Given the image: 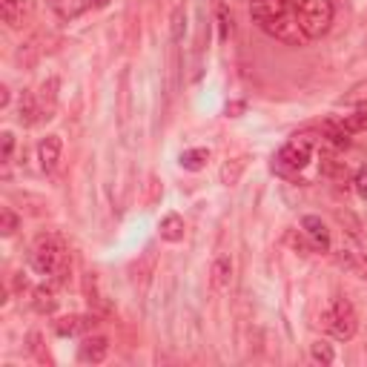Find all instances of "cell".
<instances>
[{"mask_svg": "<svg viewBox=\"0 0 367 367\" xmlns=\"http://www.w3.org/2000/svg\"><path fill=\"white\" fill-rule=\"evenodd\" d=\"M301 4L304 0H250V15H253L255 26L261 32H267L270 37L290 43V46H301V43H307V37L296 20V9Z\"/></svg>", "mask_w": 367, "mask_h": 367, "instance_id": "1", "label": "cell"}, {"mask_svg": "<svg viewBox=\"0 0 367 367\" xmlns=\"http://www.w3.org/2000/svg\"><path fill=\"white\" fill-rule=\"evenodd\" d=\"M318 325L336 342H350L356 336V330H359V315H356L353 304L344 296H339V299H333V304L325 313L318 315Z\"/></svg>", "mask_w": 367, "mask_h": 367, "instance_id": "2", "label": "cell"}, {"mask_svg": "<svg viewBox=\"0 0 367 367\" xmlns=\"http://www.w3.org/2000/svg\"><path fill=\"white\" fill-rule=\"evenodd\" d=\"M32 267L40 275H55L64 264H69V253H66V241L58 233H43L37 236L32 253H29Z\"/></svg>", "mask_w": 367, "mask_h": 367, "instance_id": "3", "label": "cell"}, {"mask_svg": "<svg viewBox=\"0 0 367 367\" xmlns=\"http://www.w3.org/2000/svg\"><path fill=\"white\" fill-rule=\"evenodd\" d=\"M296 20L307 40L321 37L333 23V0H304L296 9Z\"/></svg>", "mask_w": 367, "mask_h": 367, "instance_id": "4", "label": "cell"}, {"mask_svg": "<svg viewBox=\"0 0 367 367\" xmlns=\"http://www.w3.org/2000/svg\"><path fill=\"white\" fill-rule=\"evenodd\" d=\"M313 144H315V135H313V132H301V135H296L293 141H287V144L279 150V155L272 158V169H275V172H282V175H293V172L304 169L307 161H310V150H313Z\"/></svg>", "mask_w": 367, "mask_h": 367, "instance_id": "5", "label": "cell"}, {"mask_svg": "<svg viewBox=\"0 0 367 367\" xmlns=\"http://www.w3.org/2000/svg\"><path fill=\"white\" fill-rule=\"evenodd\" d=\"M301 229L304 236L310 239V247L313 250H330V229L325 227L318 215H304L301 218Z\"/></svg>", "mask_w": 367, "mask_h": 367, "instance_id": "6", "label": "cell"}, {"mask_svg": "<svg viewBox=\"0 0 367 367\" xmlns=\"http://www.w3.org/2000/svg\"><path fill=\"white\" fill-rule=\"evenodd\" d=\"M95 325H98L95 315H64L55 321V333L58 336H80V333L95 330Z\"/></svg>", "mask_w": 367, "mask_h": 367, "instance_id": "7", "label": "cell"}, {"mask_svg": "<svg viewBox=\"0 0 367 367\" xmlns=\"http://www.w3.org/2000/svg\"><path fill=\"white\" fill-rule=\"evenodd\" d=\"M61 150H64V141L58 135H46L43 141L37 144V161L43 167V172H52L61 161Z\"/></svg>", "mask_w": 367, "mask_h": 367, "instance_id": "8", "label": "cell"}, {"mask_svg": "<svg viewBox=\"0 0 367 367\" xmlns=\"http://www.w3.org/2000/svg\"><path fill=\"white\" fill-rule=\"evenodd\" d=\"M109 353V339L107 336H86L80 350H78V359L86 361V364H101Z\"/></svg>", "mask_w": 367, "mask_h": 367, "instance_id": "9", "label": "cell"}, {"mask_svg": "<svg viewBox=\"0 0 367 367\" xmlns=\"http://www.w3.org/2000/svg\"><path fill=\"white\" fill-rule=\"evenodd\" d=\"M336 264L344 267V270H350V272H356L359 279H367V255H361V253H356L350 247L336 250Z\"/></svg>", "mask_w": 367, "mask_h": 367, "instance_id": "10", "label": "cell"}, {"mask_svg": "<svg viewBox=\"0 0 367 367\" xmlns=\"http://www.w3.org/2000/svg\"><path fill=\"white\" fill-rule=\"evenodd\" d=\"M321 135L327 138L333 150H347L350 141H353L350 132L342 126V121H325V124H321Z\"/></svg>", "mask_w": 367, "mask_h": 367, "instance_id": "11", "label": "cell"}, {"mask_svg": "<svg viewBox=\"0 0 367 367\" xmlns=\"http://www.w3.org/2000/svg\"><path fill=\"white\" fill-rule=\"evenodd\" d=\"M158 229H161V239H164V241L178 244V241H184V229H187V227H184V218H181L178 212H169V215L161 218Z\"/></svg>", "mask_w": 367, "mask_h": 367, "instance_id": "12", "label": "cell"}, {"mask_svg": "<svg viewBox=\"0 0 367 367\" xmlns=\"http://www.w3.org/2000/svg\"><path fill=\"white\" fill-rule=\"evenodd\" d=\"M321 155V175H327V178H333V181H342L344 175H347V167H344V161H339V155L333 152V150H321L318 152Z\"/></svg>", "mask_w": 367, "mask_h": 367, "instance_id": "13", "label": "cell"}, {"mask_svg": "<svg viewBox=\"0 0 367 367\" xmlns=\"http://www.w3.org/2000/svg\"><path fill=\"white\" fill-rule=\"evenodd\" d=\"M55 89H58V80L55 78H49L43 86H40V95H37V104H40V115L49 121L52 118V112H55V101H58V95H55Z\"/></svg>", "mask_w": 367, "mask_h": 367, "instance_id": "14", "label": "cell"}, {"mask_svg": "<svg viewBox=\"0 0 367 367\" xmlns=\"http://www.w3.org/2000/svg\"><path fill=\"white\" fill-rule=\"evenodd\" d=\"M229 279H233V261H229L227 255H218L215 264H212V287L215 290H227Z\"/></svg>", "mask_w": 367, "mask_h": 367, "instance_id": "15", "label": "cell"}, {"mask_svg": "<svg viewBox=\"0 0 367 367\" xmlns=\"http://www.w3.org/2000/svg\"><path fill=\"white\" fill-rule=\"evenodd\" d=\"M247 164H250V155H239V158H233V161H227V164L221 167V184H227V187L239 184V178H241V172L247 169Z\"/></svg>", "mask_w": 367, "mask_h": 367, "instance_id": "16", "label": "cell"}, {"mask_svg": "<svg viewBox=\"0 0 367 367\" xmlns=\"http://www.w3.org/2000/svg\"><path fill=\"white\" fill-rule=\"evenodd\" d=\"M0 15L9 26H20L23 23V15H26V0H0Z\"/></svg>", "mask_w": 367, "mask_h": 367, "instance_id": "17", "label": "cell"}, {"mask_svg": "<svg viewBox=\"0 0 367 367\" xmlns=\"http://www.w3.org/2000/svg\"><path fill=\"white\" fill-rule=\"evenodd\" d=\"M181 167L184 169H190V172H198V169H204L207 167V161H210V150H204V147H198V150H187V152H181Z\"/></svg>", "mask_w": 367, "mask_h": 367, "instance_id": "18", "label": "cell"}, {"mask_svg": "<svg viewBox=\"0 0 367 367\" xmlns=\"http://www.w3.org/2000/svg\"><path fill=\"white\" fill-rule=\"evenodd\" d=\"M32 304H35V310H37V313H52V310L58 307L55 290H52V287H46V284L35 287V299H32Z\"/></svg>", "mask_w": 367, "mask_h": 367, "instance_id": "19", "label": "cell"}, {"mask_svg": "<svg viewBox=\"0 0 367 367\" xmlns=\"http://www.w3.org/2000/svg\"><path fill=\"white\" fill-rule=\"evenodd\" d=\"M310 356L318 364H333V359H336V353H333V347L327 342H313L310 344Z\"/></svg>", "mask_w": 367, "mask_h": 367, "instance_id": "20", "label": "cell"}, {"mask_svg": "<svg viewBox=\"0 0 367 367\" xmlns=\"http://www.w3.org/2000/svg\"><path fill=\"white\" fill-rule=\"evenodd\" d=\"M342 126H344L350 135H353V132H367V109H359V112L342 118Z\"/></svg>", "mask_w": 367, "mask_h": 367, "instance_id": "21", "label": "cell"}, {"mask_svg": "<svg viewBox=\"0 0 367 367\" xmlns=\"http://www.w3.org/2000/svg\"><path fill=\"white\" fill-rule=\"evenodd\" d=\"M215 15H218V26H221V40H227L229 32H233V15L227 12L224 0H218V4H215Z\"/></svg>", "mask_w": 367, "mask_h": 367, "instance_id": "22", "label": "cell"}, {"mask_svg": "<svg viewBox=\"0 0 367 367\" xmlns=\"http://www.w3.org/2000/svg\"><path fill=\"white\" fill-rule=\"evenodd\" d=\"M0 221H4V224H0V233H4L6 239L9 236H15V229H18V224H20V218L9 210V207H4V210H0Z\"/></svg>", "mask_w": 367, "mask_h": 367, "instance_id": "23", "label": "cell"}, {"mask_svg": "<svg viewBox=\"0 0 367 367\" xmlns=\"http://www.w3.org/2000/svg\"><path fill=\"white\" fill-rule=\"evenodd\" d=\"M336 218H339V224H347V233H350L353 239L361 236V224H359V218H356L353 212H347V210H336Z\"/></svg>", "mask_w": 367, "mask_h": 367, "instance_id": "24", "label": "cell"}, {"mask_svg": "<svg viewBox=\"0 0 367 367\" xmlns=\"http://www.w3.org/2000/svg\"><path fill=\"white\" fill-rule=\"evenodd\" d=\"M353 187H356L359 198H364V201H367V167H361V169L356 172V178H353Z\"/></svg>", "mask_w": 367, "mask_h": 367, "instance_id": "25", "label": "cell"}, {"mask_svg": "<svg viewBox=\"0 0 367 367\" xmlns=\"http://www.w3.org/2000/svg\"><path fill=\"white\" fill-rule=\"evenodd\" d=\"M184 23H187V18H184V9H175V15H172V40H181Z\"/></svg>", "mask_w": 367, "mask_h": 367, "instance_id": "26", "label": "cell"}, {"mask_svg": "<svg viewBox=\"0 0 367 367\" xmlns=\"http://www.w3.org/2000/svg\"><path fill=\"white\" fill-rule=\"evenodd\" d=\"M12 147H15V135H12V132H4V161H9Z\"/></svg>", "mask_w": 367, "mask_h": 367, "instance_id": "27", "label": "cell"}]
</instances>
